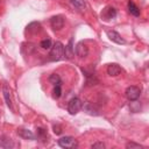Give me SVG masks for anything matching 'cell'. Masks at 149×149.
<instances>
[{"label":"cell","mask_w":149,"mask_h":149,"mask_svg":"<svg viewBox=\"0 0 149 149\" xmlns=\"http://www.w3.org/2000/svg\"><path fill=\"white\" fill-rule=\"evenodd\" d=\"M64 57V45L61 42H55L50 50V59L54 62L61 61Z\"/></svg>","instance_id":"cell-1"},{"label":"cell","mask_w":149,"mask_h":149,"mask_svg":"<svg viewBox=\"0 0 149 149\" xmlns=\"http://www.w3.org/2000/svg\"><path fill=\"white\" fill-rule=\"evenodd\" d=\"M58 146L62 148H68V149H74L78 147V142L76 141L74 137L72 136H64L58 140Z\"/></svg>","instance_id":"cell-2"},{"label":"cell","mask_w":149,"mask_h":149,"mask_svg":"<svg viewBox=\"0 0 149 149\" xmlns=\"http://www.w3.org/2000/svg\"><path fill=\"white\" fill-rule=\"evenodd\" d=\"M81 108V101L79 98H72L70 101H69V105H68V111L70 114H77L79 112V109Z\"/></svg>","instance_id":"cell-3"},{"label":"cell","mask_w":149,"mask_h":149,"mask_svg":"<svg viewBox=\"0 0 149 149\" xmlns=\"http://www.w3.org/2000/svg\"><path fill=\"white\" fill-rule=\"evenodd\" d=\"M140 94H141V90H140L137 86H129V87H127V90H126V97H127V99L130 100V101L136 100V99L140 97Z\"/></svg>","instance_id":"cell-4"},{"label":"cell","mask_w":149,"mask_h":149,"mask_svg":"<svg viewBox=\"0 0 149 149\" xmlns=\"http://www.w3.org/2000/svg\"><path fill=\"white\" fill-rule=\"evenodd\" d=\"M50 23H51V27L55 29V30H59L63 28L64 26V17L62 15H56V16H52L51 20H50Z\"/></svg>","instance_id":"cell-5"},{"label":"cell","mask_w":149,"mask_h":149,"mask_svg":"<svg viewBox=\"0 0 149 149\" xmlns=\"http://www.w3.org/2000/svg\"><path fill=\"white\" fill-rule=\"evenodd\" d=\"M106 34H107V36H108V38L111 41H113V42H115L118 44H125L126 43V41L121 37V35L115 30H107Z\"/></svg>","instance_id":"cell-6"},{"label":"cell","mask_w":149,"mask_h":149,"mask_svg":"<svg viewBox=\"0 0 149 149\" xmlns=\"http://www.w3.org/2000/svg\"><path fill=\"white\" fill-rule=\"evenodd\" d=\"M2 92H3V98L6 100V104H7L8 108H10L13 112H15V108H14V105H13V100H12V94H10V91L7 87V85H3Z\"/></svg>","instance_id":"cell-7"},{"label":"cell","mask_w":149,"mask_h":149,"mask_svg":"<svg viewBox=\"0 0 149 149\" xmlns=\"http://www.w3.org/2000/svg\"><path fill=\"white\" fill-rule=\"evenodd\" d=\"M76 54H77L80 58L86 57L87 54H88V48H87V45L84 44L83 42H79V43L77 44V47H76Z\"/></svg>","instance_id":"cell-8"},{"label":"cell","mask_w":149,"mask_h":149,"mask_svg":"<svg viewBox=\"0 0 149 149\" xmlns=\"http://www.w3.org/2000/svg\"><path fill=\"white\" fill-rule=\"evenodd\" d=\"M64 55H65V57L69 58V59L73 58L74 49H73V41H72V38H71V40L69 41V43L64 47Z\"/></svg>","instance_id":"cell-9"},{"label":"cell","mask_w":149,"mask_h":149,"mask_svg":"<svg viewBox=\"0 0 149 149\" xmlns=\"http://www.w3.org/2000/svg\"><path fill=\"white\" fill-rule=\"evenodd\" d=\"M121 72V68L116 64V63H112L107 66V73L111 76V77H115L118 74H120Z\"/></svg>","instance_id":"cell-10"},{"label":"cell","mask_w":149,"mask_h":149,"mask_svg":"<svg viewBox=\"0 0 149 149\" xmlns=\"http://www.w3.org/2000/svg\"><path fill=\"white\" fill-rule=\"evenodd\" d=\"M15 144L10 137L7 136H1L0 137V147L1 148H13Z\"/></svg>","instance_id":"cell-11"},{"label":"cell","mask_w":149,"mask_h":149,"mask_svg":"<svg viewBox=\"0 0 149 149\" xmlns=\"http://www.w3.org/2000/svg\"><path fill=\"white\" fill-rule=\"evenodd\" d=\"M17 134H19V136H21V137H23V139H26V140H33V139H34V134H33L30 130L24 129V128L17 129Z\"/></svg>","instance_id":"cell-12"},{"label":"cell","mask_w":149,"mask_h":149,"mask_svg":"<svg viewBox=\"0 0 149 149\" xmlns=\"http://www.w3.org/2000/svg\"><path fill=\"white\" fill-rule=\"evenodd\" d=\"M115 15H116V10H115L113 7H107V8L104 10V13H101V16H104L106 20L113 19V17H115Z\"/></svg>","instance_id":"cell-13"},{"label":"cell","mask_w":149,"mask_h":149,"mask_svg":"<svg viewBox=\"0 0 149 149\" xmlns=\"http://www.w3.org/2000/svg\"><path fill=\"white\" fill-rule=\"evenodd\" d=\"M128 9H129V13L132 15H134V16H139L140 15V9H139V7L133 1L128 2Z\"/></svg>","instance_id":"cell-14"},{"label":"cell","mask_w":149,"mask_h":149,"mask_svg":"<svg viewBox=\"0 0 149 149\" xmlns=\"http://www.w3.org/2000/svg\"><path fill=\"white\" fill-rule=\"evenodd\" d=\"M83 108H84V111H85L86 113H88V114H91V115H98V114H99L98 111L94 108V106H93L92 104H90V102H86Z\"/></svg>","instance_id":"cell-15"},{"label":"cell","mask_w":149,"mask_h":149,"mask_svg":"<svg viewBox=\"0 0 149 149\" xmlns=\"http://www.w3.org/2000/svg\"><path fill=\"white\" fill-rule=\"evenodd\" d=\"M70 2H71V5L73 6V7H76L77 9H84L85 8V2H84V0H70Z\"/></svg>","instance_id":"cell-16"},{"label":"cell","mask_w":149,"mask_h":149,"mask_svg":"<svg viewBox=\"0 0 149 149\" xmlns=\"http://www.w3.org/2000/svg\"><path fill=\"white\" fill-rule=\"evenodd\" d=\"M49 81L54 85H61V78L57 73H52L50 77H49Z\"/></svg>","instance_id":"cell-17"},{"label":"cell","mask_w":149,"mask_h":149,"mask_svg":"<svg viewBox=\"0 0 149 149\" xmlns=\"http://www.w3.org/2000/svg\"><path fill=\"white\" fill-rule=\"evenodd\" d=\"M126 148L127 149H141V148H143L141 144H139V143H134V142H128L127 144H126Z\"/></svg>","instance_id":"cell-18"},{"label":"cell","mask_w":149,"mask_h":149,"mask_svg":"<svg viewBox=\"0 0 149 149\" xmlns=\"http://www.w3.org/2000/svg\"><path fill=\"white\" fill-rule=\"evenodd\" d=\"M41 47H42L43 49H49V48H51V41H50L49 38L42 40V41H41Z\"/></svg>","instance_id":"cell-19"},{"label":"cell","mask_w":149,"mask_h":149,"mask_svg":"<svg viewBox=\"0 0 149 149\" xmlns=\"http://www.w3.org/2000/svg\"><path fill=\"white\" fill-rule=\"evenodd\" d=\"M61 93H62L61 85H56L55 88H54V98H59L61 97Z\"/></svg>","instance_id":"cell-20"},{"label":"cell","mask_w":149,"mask_h":149,"mask_svg":"<svg viewBox=\"0 0 149 149\" xmlns=\"http://www.w3.org/2000/svg\"><path fill=\"white\" fill-rule=\"evenodd\" d=\"M92 148L93 149H104L105 148V144L102 142H97V143H93L92 144Z\"/></svg>","instance_id":"cell-21"},{"label":"cell","mask_w":149,"mask_h":149,"mask_svg":"<svg viewBox=\"0 0 149 149\" xmlns=\"http://www.w3.org/2000/svg\"><path fill=\"white\" fill-rule=\"evenodd\" d=\"M54 133L55 134H61L62 133V128L57 125V126H54Z\"/></svg>","instance_id":"cell-22"}]
</instances>
